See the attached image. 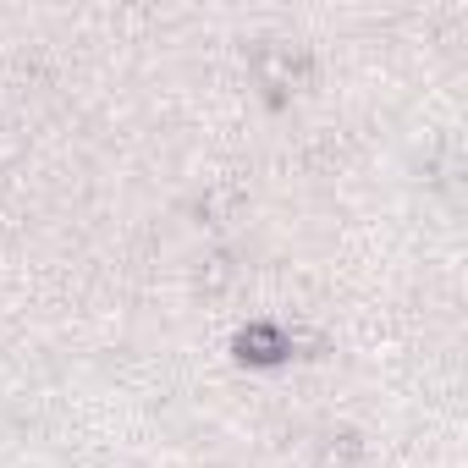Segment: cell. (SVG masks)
Instances as JSON below:
<instances>
[{
    "label": "cell",
    "instance_id": "obj_1",
    "mask_svg": "<svg viewBox=\"0 0 468 468\" xmlns=\"http://www.w3.org/2000/svg\"><path fill=\"white\" fill-rule=\"evenodd\" d=\"M243 358H254V364H276L282 353H287V336L282 331H271V325H254V331H243Z\"/></svg>",
    "mask_w": 468,
    "mask_h": 468
}]
</instances>
